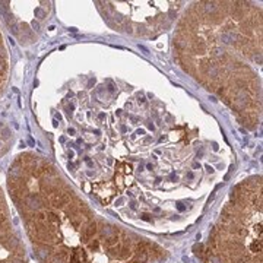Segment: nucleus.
<instances>
[{
  "mask_svg": "<svg viewBox=\"0 0 263 263\" xmlns=\"http://www.w3.org/2000/svg\"><path fill=\"white\" fill-rule=\"evenodd\" d=\"M196 253L205 263H262L260 180L233 190L205 249Z\"/></svg>",
  "mask_w": 263,
  "mask_h": 263,
  "instance_id": "f257e3e1",
  "label": "nucleus"
}]
</instances>
